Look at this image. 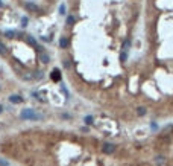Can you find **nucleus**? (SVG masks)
Instances as JSON below:
<instances>
[{"label": "nucleus", "instance_id": "nucleus-18", "mask_svg": "<svg viewBox=\"0 0 173 166\" xmlns=\"http://www.w3.org/2000/svg\"><path fill=\"white\" fill-rule=\"evenodd\" d=\"M120 59H122V61H126V52H123V53L120 55Z\"/></svg>", "mask_w": 173, "mask_h": 166}, {"label": "nucleus", "instance_id": "nucleus-12", "mask_svg": "<svg viewBox=\"0 0 173 166\" xmlns=\"http://www.w3.org/2000/svg\"><path fill=\"white\" fill-rule=\"evenodd\" d=\"M27 43L32 44V46H36V41H35V38H32V37H27Z\"/></svg>", "mask_w": 173, "mask_h": 166}, {"label": "nucleus", "instance_id": "nucleus-22", "mask_svg": "<svg viewBox=\"0 0 173 166\" xmlns=\"http://www.w3.org/2000/svg\"><path fill=\"white\" fill-rule=\"evenodd\" d=\"M0 6H3V3H2V0H0Z\"/></svg>", "mask_w": 173, "mask_h": 166}, {"label": "nucleus", "instance_id": "nucleus-15", "mask_svg": "<svg viewBox=\"0 0 173 166\" xmlns=\"http://www.w3.org/2000/svg\"><path fill=\"white\" fill-rule=\"evenodd\" d=\"M129 44H131L129 41H125V43H123V50H128V47H129Z\"/></svg>", "mask_w": 173, "mask_h": 166}, {"label": "nucleus", "instance_id": "nucleus-21", "mask_svg": "<svg viewBox=\"0 0 173 166\" xmlns=\"http://www.w3.org/2000/svg\"><path fill=\"white\" fill-rule=\"evenodd\" d=\"M2 111H3V107H2V105H0V113H2Z\"/></svg>", "mask_w": 173, "mask_h": 166}, {"label": "nucleus", "instance_id": "nucleus-11", "mask_svg": "<svg viewBox=\"0 0 173 166\" xmlns=\"http://www.w3.org/2000/svg\"><path fill=\"white\" fill-rule=\"evenodd\" d=\"M74 21H76V20H74V17H71V15H68V17H67V23H68V24H74Z\"/></svg>", "mask_w": 173, "mask_h": 166}, {"label": "nucleus", "instance_id": "nucleus-10", "mask_svg": "<svg viewBox=\"0 0 173 166\" xmlns=\"http://www.w3.org/2000/svg\"><path fill=\"white\" fill-rule=\"evenodd\" d=\"M0 55H6V47L3 43H0Z\"/></svg>", "mask_w": 173, "mask_h": 166}, {"label": "nucleus", "instance_id": "nucleus-1", "mask_svg": "<svg viewBox=\"0 0 173 166\" xmlns=\"http://www.w3.org/2000/svg\"><path fill=\"white\" fill-rule=\"evenodd\" d=\"M20 117H21V119H30V120L41 119V116H40V114H36V113H35V110H32V108H26V110H23V111H21V114H20Z\"/></svg>", "mask_w": 173, "mask_h": 166}, {"label": "nucleus", "instance_id": "nucleus-16", "mask_svg": "<svg viewBox=\"0 0 173 166\" xmlns=\"http://www.w3.org/2000/svg\"><path fill=\"white\" fill-rule=\"evenodd\" d=\"M35 73H36V75H35L36 79H41V78H43V72H35Z\"/></svg>", "mask_w": 173, "mask_h": 166}, {"label": "nucleus", "instance_id": "nucleus-2", "mask_svg": "<svg viewBox=\"0 0 173 166\" xmlns=\"http://www.w3.org/2000/svg\"><path fill=\"white\" fill-rule=\"evenodd\" d=\"M102 151H103L105 154H112V153L116 151V145H112V143H103Z\"/></svg>", "mask_w": 173, "mask_h": 166}, {"label": "nucleus", "instance_id": "nucleus-14", "mask_svg": "<svg viewBox=\"0 0 173 166\" xmlns=\"http://www.w3.org/2000/svg\"><path fill=\"white\" fill-rule=\"evenodd\" d=\"M62 66H64L65 69H70V66H71V63H70V59H65V61L62 63Z\"/></svg>", "mask_w": 173, "mask_h": 166}, {"label": "nucleus", "instance_id": "nucleus-8", "mask_svg": "<svg viewBox=\"0 0 173 166\" xmlns=\"http://www.w3.org/2000/svg\"><path fill=\"white\" fill-rule=\"evenodd\" d=\"M5 35H6L8 38H14V37H15V32H14V31H6Z\"/></svg>", "mask_w": 173, "mask_h": 166}, {"label": "nucleus", "instance_id": "nucleus-20", "mask_svg": "<svg viewBox=\"0 0 173 166\" xmlns=\"http://www.w3.org/2000/svg\"><path fill=\"white\" fill-rule=\"evenodd\" d=\"M21 23H23V26H26V23H27V18H21Z\"/></svg>", "mask_w": 173, "mask_h": 166}, {"label": "nucleus", "instance_id": "nucleus-17", "mask_svg": "<svg viewBox=\"0 0 173 166\" xmlns=\"http://www.w3.org/2000/svg\"><path fill=\"white\" fill-rule=\"evenodd\" d=\"M85 122H87V124H91V122H93V117H91V116H87V117H85Z\"/></svg>", "mask_w": 173, "mask_h": 166}, {"label": "nucleus", "instance_id": "nucleus-5", "mask_svg": "<svg viewBox=\"0 0 173 166\" xmlns=\"http://www.w3.org/2000/svg\"><path fill=\"white\" fill-rule=\"evenodd\" d=\"M40 59H41V63H44V64H47V63H49V59H50V58H49V55H47V53H46V52H43V53H41V55H40Z\"/></svg>", "mask_w": 173, "mask_h": 166}, {"label": "nucleus", "instance_id": "nucleus-4", "mask_svg": "<svg viewBox=\"0 0 173 166\" xmlns=\"http://www.w3.org/2000/svg\"><path fill=\"white\" fill-rule=\"evenodd\" d=\"M52 79H53V81H59V79H61V75H59V70H58V69H55V70L52 72Z\"/></svg>", "mask_w": 173, "mask_h": 166}, {"label": "nucleus", "instance_id": "nucleus-9", "mask_svg": "<svg viewBox=\"0 0 173 166\" xmlns=\"http://www.w3.org/2000/svg\"><path fill=\"white\" fill-rule=\"evenodd\" d=\"M155 163H157V165H163V163H164V157H163V156H158L157 160H155Z\"/></svg>", "mask_w": 173, "mask_h": 166}, {"label": "nucleus", "instance_id": "nucleus-3", "mask_svg": "<svg viewBox=\"0 0 173 166\" xmlns=\"http://www.w3.org/2000/svg\"><path fill=\"white\" fill-rule=\"evenodd\" d=\"M9 101H11L12 104H20V102H23V98L18 96V95H12V96L9 98Z\"/></svg>", "mask_w": 173, "mask_h": 166}, {"label": "nucleus", "instance_id": "nucleus-13", "mask_svg": "<svg viewBox=\"0 0 173 166\" xmlns=\"http://www.w3.org/2000/svg\"><path fill=\"white\" fill-rule=\"evenodd\" d=\"M137 111H138V114H140V116H144V114H146V108H144V107H140Z\"/></svg>", "mask_w": 173, "mask_h": 166}, {"label": "nucleus", "instance_id": "nucleus-7", "mask_svg": "<svg viewBox=\"0 0 173 166\" xmlns=\"http://www.w3.org/2000/svg\"><path fill=\"white\" fill-rule=\"evenodd\" d=\"M59 46H61V47H62V49H65V47H67V46H68V40H67V38H64V37H62V38H61V40H59Z\"/></svg>", "mask_w": 173, "mask_h": 166}, {"label": "nucleus", "instance_id": "nucleus-19", "mask_svg": "<svg viewBox=\"0 0 173 166\" xmlns=\"http://www.w3.org/2000/svg\"><path fill=\"white\" fill-rule=\"evenodd\" d=\"M59 12H61V14H65V8H64V5H61V8H59Z\"/></svg>", "mask_w": 173, "mask_h": 166}, {"label": "nucleus", "instance_id": "nucleus-6", "mask_svg": "<svg viewBox=\"0 0 173 166\" xmlns=\"http://www.w3.org/2000/svg\"><path fill=\"white\" fill-rule=\"evenodd\" d=\"M26 8H27L29 11H38V6H36L35 3H30V2H29V3H26Z\"/></svg>", "mask_w": 173, "mask_h": 166}]
</instances>
